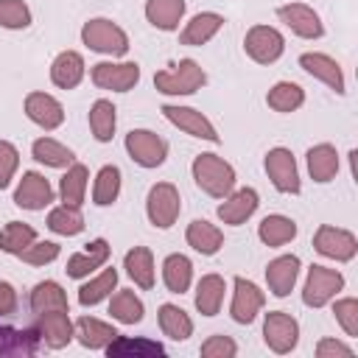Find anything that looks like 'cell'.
<instances>
[{
	"mask_svg": "<svg viewBox=\"0 0 358 358\" xmlns=\"http://www.w3.org/2000/svg\"><path fill=\"white\" fill-rule=\"evenodd\" d=\"M190 173H193V182L207 193V196H213V199H224V196H229L232 193V187H235V168L224 159V157H218V154H213V151H207V154H199L196 159H193V165H190Z\"/></svg>",
	"mask_w": 358,
	"mask_h": 358,
	"instance_id": "obj_1",
	"label": "cell"
},
{
	"mask_svg": "<svg viewBox=\"0 0 358 358\" xmlns=\"http://www.w3.org/2000/svg\"><path fill=\"white\" fill-rule=\"evenodd\" d=\"M81 42L95 50V53H106V56H126L129 53V36L126 31L106 20V17H92L81 25Z\"/></svg>",
	"mask_w": 358,
	"mask_h": 358,
	"instance_id": "obj_2",
	"label": "cell"
},
{
	"mask_svg": "<svg viewBox=\"0 0 358 358\" xmlns=\"http://www.w3.org/2000/svg\"><path fill=\"white\" fill-rule=\"evenodd\" d=\"M207 76L196 59H182L179 64L154 73V87L162 95H193L204 87Z\"/></svg>",
	"mask_w": 358,
	"mask_h": 358,
	"instance_id": "obj_3",
	"label": "cell"
},
{
	"mask_svg": "<svg viewBox=\"0 0 358 358\" xmlns=\"http://www.w3.org/2000/svg\"><path fill=\"white\" fill-rule=\"evenodd\" d=\"M145 213H148V221L157 227V229H171L182 213V199H179V190L176 185L171 182H157L151 190H148V199H145Z\"/></svg>",
	"mask_w": 358,
	"mask_h": 358,
	"instance_id": "obj_4",
	"label": "cell"
},
{
	"mask_svg": "<svg viewBox=\"0 0 358 358\" xmlns=\"http://www.w3.org/2000/svg\"><path fill=\"white\" fill-rule=\"evenodd\" d=\"M341 288H344V277H341V271L313 263V266L308 268V277H305L302 302H305L308 308H324Z\"/></svg>",
	"mask_w": 358,
	"mask_h": 358,
	"instance_id": "obj_5",
	"label": "cell"
},
{
	"mask_svg": "<svg viewBox=\"0 0 358 358\" xmlns=\"http://www.w3.org/2000/svg\"><path fill=\"white\" fill-rule=\"evenodd\" d=\"M243 50L257 64H274L285 50V36L271 25H252L243 36Z\"/></svg>",
	"mask_w": 358,
	"mask_h": 358,
	"instance_id": "obj_6",
	"label": "cell"
},
{
	"mask_svg": "<svg viewBox=\"0 0 358 358\" xmlns=\"http://www.w3.org/2000/svg\"><path fill=\"white\" fill-rule=\"evenodd\" d=\"M90 78L98 90L129 92L140 81V64L137 62H98V64H92Z\"/></svg>",
	"mask_w": 358,
	"mask_h": 358,
	"instance_id": "obj_7",
	"label": "cell"
},
{
	"mask_svg": "<svg viewBox=\"0 0 358 358\" xmlns=\"http://www.w3.org/2000/svg\"><path fill=\"white\" fill-rule=\"evenodd\" d=\"M263 341L277 355L291 352L299 341V322L285 310H268L263 319Z\"/></svg>",
	"mask_w": 358,
	"mask_h": 358,
	"instance_id": "obj_8",
	"label": "cell"
},
{
	"mask_svg": "<svg viewBox=\"0 0 358 358\" xmlns=\"http://www.w3.org/2000/svg\"><path fill=\"white\" fill-rule=\"evenodd\" d=\"M126 151L140 168H159L168 157V143L151 129H131L126 134Z\"/></svg>",
	"mask_w": 358,
	"mask_h": 358,
	"instance_id": "obj_9",
	"label": "cell"
},
{
	"mask_svg": "<svg viewBox=\"0 0 358 358\" xmlns=\"http://www.w3.org/2000/svg\"><path fill=\"white\" fill-rule=\"evenodd\" d=\"M313 249L322 255V257H330V260H338V263H350L355 255H358V241L350 229H341V227H333V224H322L313 235Z\"/></svg>",
	"mask_w": 358,
	"mask_h": 358,
	"instance_id": "obj_10",
	"label": "cell"
},
{
	"mask_svg": "<svg viewBox=\"0 0 358 358\" xmlns=\"http://www.w3.org/2000/svg\"><path fill=\"white\" fill-rule=\"evenodd\" d=\"M263 168L271 179V185L280 190V193H299L302 182H299V168H296V159L288 148L277 145V148H268L266 151V159H263Z\"/></svg>",
	"mask_w": 358,
	"mask_h": 358,
	"instance_id": "obj_11",
	"label": "cell"
},
{
	"mask_svg": "<svg viewBox=\"0 0 358 358\" xmlns=\"http://www.w3.org/2000/svg\"><path fill=\"white\" fill-rule=\"evenodd\" d=\"M176 129H182L185 134H190V137H199V140H207V143H221V137H218V131H215V126L207 120V115H201L199 109H193V106H176V103H165L162 109H159Z\"/></svg>",
	"mask_w": 358,
	"mask_h": 358,
	"instance_id": "obj_12",
	"label": "cell"
},
{
	"mask_svg": "<svg viewBox=\"0 0 358 358\" xmlns=\"http://www.w3.org/2000/svg\"><path fill=\"white\" fill-rule=\"evenodd\" d=\"M232 305H229V316L238 322V324H252L257 319V313L263 310V302H266V294L246 277H235L232 280Z\"/></svg>",
	"mask_w": 358,
	"mask_h": 358,
	"instance_id": "obj_13",
	"label": "cell"
},
{
	"mask_svg": "<svg viewBox=\"0 0 358 358\" xmlns=\"http://www.w3.org/2000/svg\"><path fill=\"white\" fill-rule=\"evenodd\" d=\"M277 17H280V22H285V28H291V34H296L302 39L324 36V25L308 3H282L277 8Z\"/></svg>",
	"mask_w": 358,
	"mask_h": 358,
	"instance_id": "obj_14",
	"label": "cell"
},
{
	"mask_svg": "<svg viewBox=\"0 0 358 358\" xmlns=\"http://www.w3.org/2000/svg\"><path fill=\"white\" fill-rule=\"evenodd\" d=\"M22 109H25L28 120L36 123L45 131H53V129H59L64 123V106H62V101H56L48 92H39V90L25 95Z\"/></svg>",
	"mask_w": 358,
	"mask_h": 358,
	"instance_id": "obj_15",
	"label": "cell"
},
{
	"mask_svg": "<svg viewBox=\"0 0 358 358\" xmlns=\"http://www.w3.org/2000/svg\"><path fill=\"white\" fill-rule=\"evenodd\" d=\"M39 338L50 347V350H62L73 341V322H70V310H45L36 313V327Z\"/></svg>",
	"mask_w": 358,
	"mask_h": 358,
	"instance_id": "obj_16",
	"label": "cell"
},
{
	"mask_svg": "<svg viewBox=\"0 0 358 358\" xmlns=\"http://www.w3.org/2000/svg\"><path fill=\"white\" fill-rule=\"evenodd\" d=\"M50 201H53L50 182L36 171H25L14 190V204L22 210H45Z\"/></svg>",
	"mask_w": 358,
	"mask_h": 358,
	"instance_id": "obj_17",
	"label": "cell"
},
{
	"mask_svg": "<svg viewBox=\"0 0 358 358\" xmlns=\"http://www.w3.org/2000/svg\"><path fill=\"white\" fill-rule=\"evenodd\" d=\"M299 67H302L308 76H313V78H319L322 84H327L336 95H344V92H347L344 73H341V67H338V62H336L333 56H327V53H302V56H299Z\"/></svg>",
	"mask_w": 358,
	"mask_h": 358,
	"instance_id": "obj_18",
	"label": "cell"
},
{
	"mask_svg": "<svg viewBox=\"0 0 358 358\" xmlns=\"http://www.w3.org/2000/svg\"><path fill=\"white\" fill-rule=\"evenodd\" d=\"M257 204H260L257 190H255V187H241V190H235V193L224 196V201L218 204V210H215V213H218L221 224L241 227L243 221H249V218L255 215Z\"/></svg>",
	"mask_w": 358,
	"mask_h": 358,
	"instance_id": "obj_19",
	"label": "cell"
},
{
	"mask_svg": "<svg viewBox=\"0 0 358 358\" xmlns=\"http://www.w3.org/2000/svg\"><path fill=\"white\" fill-rule=\"evenodd\" d=\"M106 260H109V243H106V238H95V241L87 243V249H81V252L67 257V268L64 271L73 280H84L95 268H101Z\"/></svg>",
	"mask_w": 358,
	"mask_h": 358,
	"instance_id": "obj_20",
	"label": "cell"
},
{
	"mask_svg": "<svg viewBox=\"0 0 358 358\" xmlns=\"http://www.w3.org/2000/svg\"><path fill=\"white\" fill-rule=\"evenodd\" d=\"M299 277V257L296 255H280L266 266V282L274 296H288Z\"/></svg>",
	"mask_w": 358,
	"mask_h": 358,
	"instance_id": "obj_21",
	"label": "cell"
},
{
	"mask_svg": "<svg viewBox=\"0 0 358 358\" xmlns=\"http://www.w3.org/2000/svg\"><path fill=\"white\" fill-rule=\"evenodd\" d=\"M84 73H87V64H84V56L78 50H62L50 62V81L59 90H76L81 84Z\"/></svg>",
	"mask_w": 358,
	"mask_h": 358,
	"instance_id": "obj_22",
	"label": "cell"
},
{
	"mask_svg": "<svg viewBox=\"0 0 358 358\" xmlns=\"http://www.w3.org/2000/svg\"><path fill=\"white\" fill-rule=\"evenodd\" d=\"M221 28H224V17H221V14H215V11H199V14L190 17V22L182 28L179 42L187 45V48H201V45H207Z\"/></svg>",
	"mask_w": 358,
	"mask_h": 358,
	"instance_id": "obj_23",
	"label": "cell"
},
{
	"mask_svg": "<svg viewBox=\"0 0 358 358\" xmlns=\"http://www.w3.org/2000/svg\"><path fill=\"white\" fill-rule=\"evenodd\" d=\"M305 162H308L310 179L319 182V185L333 182L336 173H338V151H336V145H330V143L310 145L308 154H305Z\"/></svg>",
	"mask_w": 358,
	"mask_h": 358,
	"instance_id": "obj_24",
	"label": "cell"
},
{
	"mask_svg": "<svg viewBox=\"0 0 358 358\" xmlns=\"http://www.w3.org/2000/svg\"><path fill=\"white\" fill-rule=\"evenodd\" d=\"M185 241H187V246H190L193 252L210 257V255H218V252H221V246H224V232H221L215 224H210V221H204V218H196V221L187 224Z\"/></svg>",
	"mask_w": 358,
	"mask_h": 358,
	"instance_id": "obj_25",
	"label": "cell"
},
{
	"mask_svg": "<svg viewBox=\"0 0 358 358\" xmlns=\"http://www.w3.org/2000/svg\"><path fill=\"white\" fill-rule=\"evenodd\" d=\"M73 333H76L73 338H78V344L87 350H106V344L117 336V330L109 322H101L95 316H81L73 324Z\"/></svg>",
	"mask_w": 358,
	"mask_h": 358,
	"instance_id": "obj_26",
	"label": "cell"
},
{
	"mask_svg": "<svg viewBox=\"0 0 358 358\" xmlns=\"http://www.w3.org/2000/svg\"><path fill=\"white\" fill-rule=\"evenodd\" d=\"M185 0H145V20L157 31H176L185 17Z\"/></svg>",
	"mask_w": 358,
	"mask_h": 358,
	"instance_id": "obj_27",
	"label": "cell"
},
{
	"mask_svg": "<svg viewBox=\"0 0 358 358\" xmlns=\"http://www.w3.org/2000/svg\"><path fill=\"white\" fill-rule=\"evenodd\" d=\"M157 322H159L162 336H168L171 341H187V338L193 336V319H190L179 305H173V302L159 305Z\"/></svg>",
	"mask_w": 358,
	"mask_h": 358,
	"instance_id": "obj_28",
	"label": "cell"
},
{
	"mask_svg": "<svg viewBox=\"0 0 358 358\" xmlns=\"http://www.w3.org/2000/svg\"><path fill=\"white\" fill-rule=\"evenodd\" d=\"M123 268H126V274L134 280V285H140L143 291L154 288V274H157V268H154V255H151V249H145V246L129 249L126 257H123Z\"/></svg>",
	"mask_w": 358,
	"mask_h": 358,
	"instance_id": "obj_29",
	"label": "cell"
},
{
	"mask_svg": "<svg viewBox=\"0 0 358 358\" xmlns=\"http://www.w3.org/2000/svg\"><path fill=\"white\" fill-rule=\"evenodd\" d=\"M162 282H165V288L171 294H185L190 288V282H193V263H190V257L179 255V252L168 255L162 260Z\"/></svg>",
	"mask_w": 358,
	"mask_h": 358,
	"instance_id": "obj_30",
	"label": "cell"
},
{
	"mask_svg": "<svg viewBox=\"0 0 358 358\" xmlns=\"http://www.w3.org/2000/svg\"><path fill=\"white\" fill-rule=\"evenodd\" d=\"M224 291H227V282L221 274H204L196 285V310L201 316H215L224 305Z\"/></svg>",
	"mask_w": 358,
	"mask_h": 358,
	"instance_id": "obj_31",
	"label": "cell"
},
{
	"mask_svg": "<svg viewBox=\"0 0 358 358\" xmlns=\"http://www.w3.org/2000/svg\"><path fill=\"white\" fill-rule=\"evenodd\" d=\"M257 238H260L266 246H271V249L285 246L288 241L296 238V221L288 218V215L271 213V215H266V218L260 221V227H257Z\"/></svg>",
	"mask_w": 358,
	"mask_h": 358,
	"instance_id": "obj_32",
	"label": "cell"
},
{
	"mask_svg": "<svg viewBox=\"0 0 358 358\" xmlns=\"http://www.w3.org/2000/svg\"><path fill=\"white\" fill-rule=\"evenodd\" d=\"M31 310L34 313H45V310H70V302H67V294L59 282L53 280H42L31 288Z\"/></svg>",
	"mask_w": 358,
	"mask_h": 358,
	"instance_id": "obj_33",
	"label": "cell"
},
{
	"mask_svg": "<svg viewBox=\"0 0 358 358\" xmlns=\"http://www.w3.org/2000/svg\"><path fill=\"white\" fill-rule=\"evenodd\" d=\"M109 313H112V319L120 322V324H137V322H143V316H145V305H143V299H140L134 291L120 288V291H115L112 299H109Z\"/></svg>",
	"mask_w": 358,
	"mask_h": 358,
	"instance_id": "obj_34",
	"label": "cell"
},
{
	"mask_svg": "<svg viewBox=\"0 0 358 358\" xmlns=\"http://www.w3.org/2000/svg\"><path fill=\"white\" fill-rule=\"evenodd\" d=\"M115 126H117V109L112 101L98 98L90 106V131L98 143H109L115 137Z\"/></svg>",
	"mask_w": 358,
	"mask_h": 358,
	"instance_id": "obj_35",
	"label": "cell"
},
{
	"mask_svg": "<svg viewBox=\"0 0 358 358\" xmlns=\"http://www.w3.org/2000/svg\"><path fill=\"white\" fill-rule=\"evenodd\" d=\"M87 182H90L87 165H81V162L67 165V173H64L62 182H59V199H62L64 204L81 207V204H84V196H87Z\"/></svg>",
	"mask_w": 358,
	"mask_h": 358,
	"instance_id": "obj_36",
	"label": "cell"
},
{
	"mask_svg": "<svg viewBox=\"0 0 358 358\" xmlns=\"http://www.w3.org/2000/svg\"><path fill=\"white\" fill-rule=\"evenodd\" d=\"M31 157H34L36 162L48 165V168H67V165L76 162L73 151H70L64 143L53 140V137H39V140H34V145H31Z\"/></svg>",
	"mask_w": 358,
	"mask_h": 358,
	"instance_id": "obj_37",
	"label": "cell"
},
{
	"mask_svg": "<svg viewBox=\"0 0 358 358\" xmlns=\"http://www.w3.org/2000/svg\"><path fill=\"white\" fill-rule=\"evenodd\" d=\"M115 285H117V268H103L98 277L87 280V282L78 288V305L92 308V305L103 302L106 296H112Z\"/></svg>",
	"mask_w": 358,
	"mask_h": 358,
	"instance_id": "obj_38",
	"label": "cell"
},
{
	"mask_svg": "<svg viewBox=\"0 0 358 358\" xmlns=\"http://www.w3.org/2000/svg\"><path fill=\"white\" fill-rule=\"evenodd\" d=\"M266 103H268V109L282 112V115L296 112V109L305 103V90H302L299 84H294V81H277V84L268 90Z\"/></svg>",
	"mask_w": 358,
	"mask_h": 358,
	"instance_id": "obj_39",
	"label": "cell"
},
{
	"mask_svg": "<svg viewBox=\"0 0 358 358\" xmlns=\"http://www.w3.org/2000/svg\"><path fill=\"white\" fill-rule=\"evenodd\" d=\"M117 196H120V168L117 165H103L95 173V182H92V204L109 207V204L117 201Z\"/></svg>",
	"mask_w": 358,
	"mask_h": 358,
	"instance_id": "obj_40",
	"label": "cell"
},
{
	"mask_svg": "<svg viewBox=\"0 0 358 358\" xmlns=\"http://www.w3.org/2000/svg\"><path fill=\"white\" fill-rule=\"evenodd\" d=\"M48 229L56 232V235H64V238H73L78 232H84V215H81V207L76 204H59L48 213Z\"/></svg>",
	"mask_w": 358,
	"mask_h": 358,
	"instance_id": "obj_41",
	"label": "cell"
},
{
	"mask_svg": "<svg viewBox=\"0 0 358 358\" xmlns=\"http://www.w3.org/2000/svg\"><path fill=\"white\" fill-rule=\"evenodd\" d=\"M106 355L112 358H120V355H165V347L159 341H148V338H129V336H115L109 344H106Z\"/></svg>",
	"mask_w": 358,
	"mask_h": 358,
	"instance_id": "obj_42",
	"label": "cell"
},
{
	"mask_svg": "<svg viewBox=\"0 0 358 358\" xmlns=\"http://www.w3.org/2000/svg\"><path fill=\"white\" fill-rule=\"evenodd\" d=\"M34 241H36V229L25 221H8L0 229V252H6V255H20Z\"/></svg>",
	"mask_w": 358,
	"mask_h": 358,
	"instance_id": "obj_43",
	"label": "cell"
},
{
	"mask_svg": "<svg viewBox=\"0 0 358 358\" xmlns=\"http://www.w3.org/2000/svg\"><path fill=\"white\" fill-rule=\"evenodd\" d=\"M31 25V8L25 0H0V28L25 31Z\"/></svg>",
	"mask_w": 358,
	"mask_h": 358,
	"instance_id": "obj_44",
	"label": "cell"
},
{
	"mask_svg": "<svg viewBox=\"0 0 358 358\" xmlns=\"http://www.w3.org/2000/svg\"><path fill=\"white\" fill-rule=\"evenodd\" d=\"M59 252H62V246L53 243V241H34V243H31L28 249H22L17 257L25 260V263H31V266H45V263H53V260L59 257Z\"/></svg>",
	"mask_w": 358,
	"mask_h": 358,
	"instance_id": "obj_45",
	"label": "cell"
},
{
	"mask_svg": "<svg viewBox=\"0 0 358 358\" xmlns=\"http://www.w3.org/2000/svg\"><path fill=\"white\" fill-rule=\"evenodd\" d=\"M336 322L344 327L347 336H358V299L355 296H344L333 305Z\"/></svg>",
	"mask_w": 358,
	"mask_h": 358,
	"instance_id": "obj_46",
	"label": "cell"
},
{
	"mask_svg": "<svg viewBox=\"0 0 358 358\" xmlns=\"http://www.w3.org/2000/svg\"><path fill=\"white\" fill-rule=\"evenodd\" d=\"M20 168V151L14 143L0 140V190H6Z\"/></svg>",
	"mask_w": 358,
	"mask_h": 358,
	"instance_id": "obj_47",
	"label": "cell"
},
{
	"mask_svg": "<svg viewBox=\"0 0 358 358\" xmlns=\"http://www.w3.org/2000/svg\"><path fill=\"white\" fill-rule=\"evenodd\" d=\"M201 358H232L238 352V344L229 338V336H210L204 344H201Z\"/></svg>",
	"mask_w": 358,
	"mask_h": 358,
	"instance_id": "obj_48",
	"label": "cell"
},
{
	"mask_svg": "<svg viewBox=\"0 0 358 358\" xmlns=\"http://www.w3.org/2000/svg\"><path fill=\"white\" fill-rule=\"evenodd\" d=\"M316 355H319V358H336V355L352 358V347H347L344 341H336V338H322V341L316 344Z\"/></svg>",
	"mask_w": 358,
	"mask_h": 358,
	"instance_id": "obj_49",
	"label": "cell"
},
{
	"mask_svg": "<svg viewBox=\"0 0 358 358\" xmlns=\"http://www.w3.org/2000/svg\"><path fill=\"white\" fill-rule=\"evenodd\" d=\"M17 310V291L11 282L0 280V316H11Z\"/></svg>",
	"mask_w": 358,
	"mask_h": 358,
	"instance_id": "obj_50",
	"label": "cell"
}]
</instances>
